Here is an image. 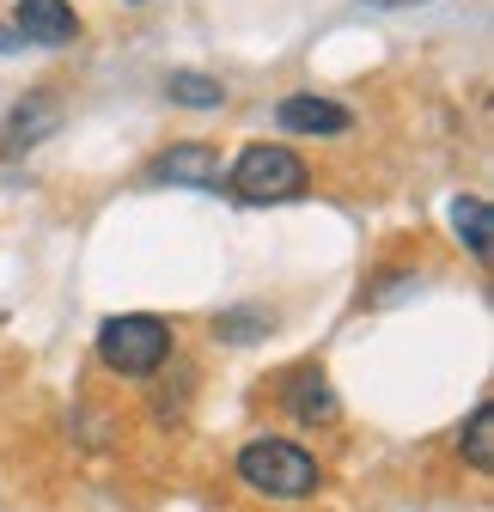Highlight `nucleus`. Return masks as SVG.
I'll return each instance as SVG.
<instances>
[{
    "label": "nucleus",
    "mask_w": 494,
    "mask_h": 512,
    "mask_svg": "<svg viewBox=\"0 0 494 512\" xmlns=\"http://www.w3.org/2000/svg\"><path fill=\"white\" fill-rule=\"evenodd\" d=\"M373 7H421V0H373Z\"/></svg>",
    "instance_id": "obj_13"
},
{
    "label": "nucleus",
    "mask_w": 494,
    "mask_h": 512,
    "mask_svg": "<svg viewBox=\"0 0 494 512\" xmlns=\"http://www.w3.org/2000/svg\"><path fill=\"white\" fill-rule=\"evenodd\" d=\"M13 37L25 43H74L80 37V13L68 7V0H19L13 7Z\"/></svg>",
    "instance_id": "obj_4"
},
{
    "label": "nucleus",
    "mask_w": 494,
    "mask_h": 512,
    "mask_svg": "<svg viewBox=\"0 0 494 512\" xmlns=\"http://www.w3.org/2000/svg\"><path fill=\"white\" fill-rule=\"evenodd\" d=\"M452 226L470 244V256H488V202L482 196H458L452 202Z\"/></svg>",
    "instance_id": "obj_10"
},
{
    "label": "nucleus",
    "mask_w": 494,
    "mask_h": 512,
    "mask_svg": "<svg viewBox=\"0 0 494 512\" xmlns=\"http://www.w3.org/2000/svg\"><path fill=\"white\" fill-rule=\"evenodd\" d=\"M281 128L287 135H348L354 128V116L336 104V98H318V92H293V98H281Z\"/></svg>",
    "instance_id": "obj_6"
},
{
    "label": "nucleus",
    "mask_w": 494,
    "mask_h": 512,
    "mask_svg": "<svg viewBox=\"0 0 494 512\" xmlns=\"http://www.w3.org/2000/svg\"><path fill=\"white\" fill-rule=\"evenodd\" d=\"M238 482L251 494H263V500H312L324 488V470H318V458L305 452V445L263 433V439H244Z\"/></svg>",
    "instance_id": "obj_1"
},
{
    "label": "nucleus",
    "mask_w": 494,
    "mask_h": 512,
    "mask_svg": "<svg viewBox=\"0 0 494 512\" xmlns=\"http://www.w3.org/2000/svg\"><path fill=\"white\" fill-rule=\"evenodd\" d=\"M147 177H153V183H190V189H214V183H220V153H214L208 141H183V147L159 153V159L147 165Z\"/></svg>",
    "instance_id": "obj_5"
},
{
    "label": "nucleus",
    "mask_w": 494,
    "mask_h": 512,
    "mask_svg": "<svg viewBox=\"0 0 494 512\" xmlns=\"http://www.w3.org/2000/svg\"><path fill=\"white\" fill-rule=\"evenodd\" d=\"M98 360L122 378H147L171 360V330L147 311H129V317H104L98 330Z\"/></svg>",
    "instance_id": "obj_3"
},
{
    "label": "nucleus",
    "mask_w": 494,
    "mask_h": 512,
    "mask_svg": "<svg viewBox=\"0 0 494 512\" xmlns=\"http://www.w3.org/2000/svg\"><path fill=\"white\" fill-rule=\"evenodd\" d=\"M13 49H19V37H13L7 25H0V55H13Z\"/></svg>",
    "instance_id": "obj_12"
},
{
    "label": "nucleus",
    "mask_w": 494,
    "mask_h": 512,
    "mask_svg": "<svg viewBox=\"0 0 494 512\" xmlns=\"http://www.w3.org/2000/svg\"><path fill=\"white\" fill-rule=\"evenodd\" d=\"M55 122H61L55 98H49V92H37L31 104H19V110L7 116V128H0V147H7V153H25V147H37V141L49 135Z\"/></svg>",
    "instance_id": "obj_7"
},
{
    "label": "nucleus",
    "mask_w": 494,
    "mask_h": 512,
    "mask_svg": "<svg viewBox=\"0 0 494 512\" xmlns=\"http://www.w3.org/2000/svg\"><path fill=\"white\" fill-rule=\"evenodd\" d=\"M464 458H470V470H494V403L482 397L476 409H470V427H464Z\"/></svg>",
    "instance_id": "obj_9"
},
{
    "label": "nucleus",
    "mask_w": 494,
    "mask_h": 512,
    "mask_svg": "<svg viewBox=\"0 0 494 512\" xmlns=\"http://www.w3.org/2000/svg\"><path fill=\"white\" fill-rule=\"evenodd\" d=\"M287 409H293L305 427L336 421V391H330V378H324V372H293V378H287Z\"/></svg>",
    "instance_id": "obj_8"
},
{
    "label": "nucleus",
    "mask_w": 494,
    "mask_h": 512,
    "mask_svg": "<svg viewBox=\"0 0 494 512\" xmlns=\"http://www.w3.org/2000/svg\"><path fill=\"white\" fill-rule=\"evenodd\" d=\"M165 92H171L177 104H190V110H214V104H226L220 80H208V74H171Z\"/></svg>",
    "instance_id": "obj_11"
},
{
    "label": "nucleus",
    "mask_w": 494,
    "mask_h": 512,
    "mask_svg": "<svg viewBox=\"0 0 494 512\" xmlns=\"http://www.w3.org/2000/svg\"><path fill=\"white\" fill-rule=\"evenodd\" d=\"M305 165H299V153H287V147H269V141H257V147H244L238 159H232V171H226V189L238 202H251V208H269V202H299L305 196Z\"/></svg>",
    "instance_id": "obj_2"
}]
</instances>
